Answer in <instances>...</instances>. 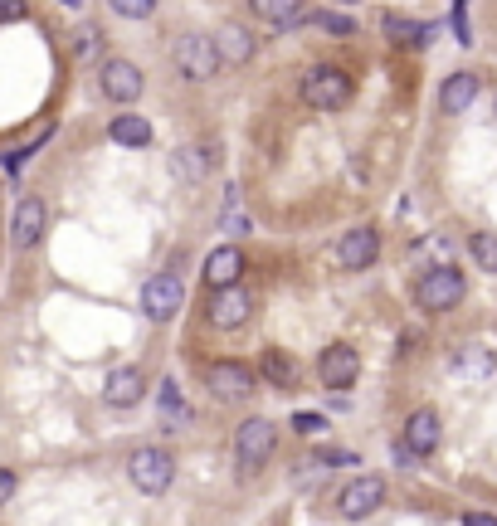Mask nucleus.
I'll return each instance as SVG.
<instances>
[{
    "instance_id": "f257e3e1",
    "label": "nucleus",
    "mask_w": 497,
    "mask_h": 526,
    "mask_svg": "<svg viewBox=\"0 0 497 526\" xmlns=\"http://www.w3.org/2000/svg\"><path fill=\"white\" fill-rule=\"evenodd\" d=\"M463 293H468V283H463V273L454 263H434L420 278V288H415V298H420L424 312H449V307L463 302Z\"/></svg>"
},
{
    "instance_id": "f03ea898",
    "label": "nucleus",
    "mask_w": 497,
    "mask_h": 526,
    "mask_svg": "<svg viewBox=\"0 0 497 526\" xmlns=\"http://www.w3.org/2000/svg\"><path fill=\"white\" fill-rule=\"evenodd\" d=\"M171 59H176V74L191 78V83H205V78L220 74V54H215V39L210 35H181L176 49H171Z\"/></svg>"
},
{
    "instance_id": "7ed1b4c3",
    "label": "nucleus",
    "mask_w": 497,
    "mask_h": 526,
    "mask_svg": "<svg viewBox=\"0 0 497 526\" xmlns=\"http://www.w3.org/2000/svg\"><path fill=\"white\" fill-rule=\"evenodd\" d=\"M303 98L312 108H322V113H337V108H346V98H351V78H346V69L322 64V69H312L303 78Z\"/></svg>"
},
{
    "instance_id": "20e7f679",
    "label": "nucleus",
    "mask_w": 497,
    "mask_h": 526,
    "mask_svg": "<svg viewBox=\"0 0 497 526\" xmlns=\"http://www.w3.org/2000/svg\"><path fill=\"white\" fill-rule=\"evenodd\" d=\"M127 473H132V483L142 492H166L171 488V478H176V458L166 449H137L127 458Z\"/></svg>"
},
{
    "instance_id": "39448f33",
    "label": "nucleus",
    "mask_w": 497,
    "mask_h": 526,
    "mask_svg": "<svg viewBox=\"0 0 497 526\" xmlns=\"http://www.w3.org/2000/svg\"><path fill=\"white\" fill-rule=\"evenodd\" d=\"M381 502H385V483L376 478V473H366V478H351V483L337 492V512H342L346 522H361V517H371Z\"/></svg>"
},
{
    "instance_id": "423d86ee",
    "label": "nucleus",
    "mask_w": 497,
    "mask_h": 526,
    "mask_svg": "<svg viewBox=\"0 0 497 526\" xmlns=\"http://www.w3.org/2000/svg\"><path fill=\"white\" fill-rule=\"evenodd\" d=\"M273 449H278V429H273L268 419H244V424H239V434H234V453H239L244 468L268 463V453Z\"/></svg>"
},
{
    "instance_id": "0eeeda50",
    "label": "nucleus",
    "mask_w": 497,
    "mask_h": 526,
    "mask_svg": "<svg viewBox=\"0 0 497 526\" xmlns=\"http://www.w3.org/2000/svg\"><path fill=\"white\" fill-rule=\"evenodd\" d=\"M181 307H186V288H181V278H171V273L147 278V288H142V312H147L152 322H171Z\"/></svg>"
},
{
    "instance_id": "6e6552de",
    "label": "nucleus",
    "mask_w": 497,
    "mask_h": 526,
    "mask_svg": "<svg viewBox=\"0 0 497 526\" xmlns=\"http://www.w3.org/2000/svg\"><path fill=\"white\" fill-rule=\"evenodd\" d=\"M356 376H361V356H356V346L337 341V346H327V351L317 356V380H322L327 390H346V385H356Z\"/></svg>"
},
{
    "instance_id": "1a4fd4ad",
    "label": "nucleus",
    "mask_w": 497,
    "mask_h": 526,
    "mask_svg": "<svg viewBox=\"0 0 497 526\" xmlns=\"http://www.w3.org/2000/svg\"><path fill=\"white\" fill-rule=\"evenodd\" d=\"M249 307H254V298H249L239 283H225V288H215V298H210V327H220V332H230V327H244V322H249Z\"/></svg>"
},
{
    "instance_id": "9d476101",
    "label": "nucleus",
    "mask_w": 497,
    "mask_h": 526,
    "mask_svg": "<svg viewBox=\"0 0 497 526\" xmlns=\"http://www.w3.org/2000/svg\"><path fill=\"white\" fill-rule=\"evenodd\" d=\"M98 83H103V93H108L113 103H137V98H142V69L127 64V59H108Z\"/></svg>"
},
{
    "instance_id": "9b49d317",
    "label": "nucleus",
    "mask_w": 497,
    "mask_h": 526,
    "mask_svg": "<svg viewBox=\"0 0 497 526\" xmlns=\"http://www.w3.org/2000/svg\"><path fill=\"white\" fill-rule=\"evenodd\" d=\"M205 380H210V390H215L220 400H249V395H254V371L239 366V361H215V366L205 371Z\"/></svg>"
},
{
    "instance_id": "f8f14e48",
    "label": "nucleus",
    "mask_w": 497,
    "mask_h": 526,
    "mask_svg": "<svg viewBox=\"0 0 497 526\" xmlns=\"http://www.w3.org/2000/svg\"><path fill=\"white\" fill-rule=\"evenodd\" d=\"M342 268H351V273H361V268H371L376 263V254H381V234L371 225H356V229H346V239H342Z\"/></svg>"
},
{
    "instance_id": "ddd939ff",
    "label": "nucleus",
    "mask_w": 497,
    "mask_h": 526,
    "mask_svg": "<svg viewBox=\"0 0 497 526\" xmlns=\"http://www.w3.org/2000/svg\"><path fill=\"white\" fill-rule=\"evenodd\" d=\"M44 200L39 195H25L20 205H15V225H10V239H15V249H35L39 239H44Z\"/></svg>"
},
{
    "instance_id": "4468645a",
    "label": "nucleus",
    "mask_w": 497,
    "mask_h": 526,
    "mask_svg": "<svg viewBox=\"0 0 497 526\" xmlns=\"http://www.w3.org/2000/svg\"><path fill=\"white\" fill-rule=\"evenodd\" d=\"M478 93H483V78L478 74H468V69H463V74H449L444 78V88H439V108H444L449 117H459V113L473 108Z\"/></svg>"
},
{
    "instance_id": "2eb2a0df",
    "label": "nucleus",
    "mask_w": 497,
    "mask_h": 526,
    "mask_svg": "<svg viewBox=\"0 0 497 526\" xmlns=\"http://www.w3.org/2000/svg\"><path fill=\"white\" fill-rule=\"evenodd\" d=\"M142 395H147V376H142L137 366H117L113 376H108V390H103V400H108L113 410H132Z\"/></svg>"
},
{
    "instance_id": "dca6fc26",
    "label": "nucleus",
    "mask_w": 497,
    "mask_h": 526,
    "mask_svg": "<svg viewBox=\"0 0 497 526\" xmlns=\"http://www.w3.org/2000/svg\"><path fill=\"white\" fill-rule=\"evenodd\" d=\"M449 371H454L463 385H483V380L497 371V356L488 351V346H463V351H454Z\"/></svg>"
},
{
    "instance_id": "f3484780",
    "label": "nucleus",
    "mask_w": 497,
    "mask_h": 526,
    "mask_svg": "<svg viewBox=\"0 0 497 526\" xmlns=\"http://www.w3.org/2000/svg\"><path fill=\"white\" fill-rule=\"evenodd\" d=\"M215 39V54H220V64H230V69H244L249 59H254V35L244 30V25H225Z\"/></svg>"
},
{
    "instance_id": "a211bd4d",
    "label": "nucleus",
    "mask_w": 497,
    "mask_h": 526,
    "mask_svg": "<svg viewBox=\"0 0 497 526\" xmlns=\"http://www.w3.org/2000/svg\"><path fill=\"white\" fill-rule=\"evenodd\" d=\"M405 444L415 449V458H429L439 449V414L434 410H415L405 419Z\"/></svg>"
},
{
    "instance_id": "6ab92c4d",
    "label": "nucleus",
    "mask_w": 497,
    "mask_h": 526,
    "mask_svg": "<svg viewBox=\"0 0 497 526\" xmlns=\"http://www.w3.org/2000/svg\"><path fill=\"white\" fill-rule=\"evenodd\" d=\"M239 273H244V254L225 244V249H215L210 259H205V283L210 288H225V283H239Z\"/></svg>"
},
{
    "instance_id": "aec40b11",
    "label": "nucleus",
    "mask_w": 497,
    "mask_h": 526,
    "mask_svg": "<svg viewBox=\"0 0 497 526\" xmlns=\"http://www.w3.org/2000/svg\"><path fill=\"white\" fill-rule=\"evenodd\" d=\"M259 371H264V380L273 385V390H293V385H298V376H303V371H298V361H293L288 351H278V346H268V351H264Z\"/></svg>"
},
{
    "instance_id": "412c9836",
    "label": "nucleus",
    "mask_w": 497,
    "mask_h": 526,
    "mask_svg": "<svg viewBox=\"0 0 497 526\" xmlns=\"http://www.w3.org/2000/svg\"><path fill=\"white\" fill-rule=\"evenodd\" d=\"M113 142H122V147H152V122L137 113L113 117Z\"/></svg>"
},
{
    "instance_id": "4be33fe9",
    "label": "nucleus",
    "mask_w": 497,
    "mask_h": 526,
    "mask_svg": "<svg viewBox=\"0 0 497 526\" xmlns=\"http://www.w3.org/2000/svg\"><path fill=\"white\" fill-rule=\"evenodd\" d=\"M381 30L395 44H429V35H434V25H420V20H405V15H385Z\"/></svg>"
},
{
    "instance_id": "5701e85b",
    "label": "nucleus",
    "mask_w": 497,
    "mask_h": 526,
    "mask_svg": "<svg viewBox=\"0 0 497 526\" xmlns=\"http://www.w3.org/2000/svg\"><path fill=\"white\" fill-rule=\"evenodd\" d=\"M205 171H210V156H205V151H195V147L171 151V176H176V181H200Z\"/></svg>"
},
{
    "instance_id": "b1692460",
    "label": "nucleus",
    "mask_w": 497,
    "mask_h": 526,
    "mask_svg": "<svg viewBox=\"0 0 497 526\" xmlns=\"http://www.w3.org/2000/svg\"><path fill=\"white\" fill-rule=\"evenodd\" d=\"M288 25H312V30H327L332 39H351V35H356V25H351L346 15H332V10H317V15H293Z\"/></svg>"
},
{
    "instance_id": "393cba45",
    "label": "nucleus",
    "mask_w": 497,
    "mask_h": 526,
    "mask_svg": "<svg viewBox=\"0 0 497 526\" xmlns=\"http://www.w3.org/2000/svg\"><path fill=\"white\" fill-rule=\"evenodd\" d=\"M161 414H166V429H181V424H191V405L181 400L176 380H161Z\"/></svg>"
},
{
    "instance_id": "a878e982",
    "label": "nucleus",
    "mask_w": 497,
    "mask_h": 526,
    "mask_svg": "<svg viewBox=\"0 0 497 526\" xmlns=\"http://www.w3.org/2000/svg\"><path fill=\"white\" fill-rule=\"evenodd\" d=\"M249 5H254V15L268 20V25H288V20L298 15V5H303V0H249Z\"/></svg>"
},
{
    "instance_id": "bb28decb",
    "label": "nucleus",
    "mask_w": 497,
    "mask_h": 526,
    "mask_svg": "<svg viewBox=\"0 0 497 526\" xmlns=\"http://www.w3.org/2000/svg\"><path fill=\"white\" fill-rule=\"evenodd\" d=\"M468 254H473V263H478L483 273H497V234H488V229L473 234V239H468Z\"/></svg>"
},
{
    "instance_id": "cd10ccee",
    "label": "nucleus",
    "mask_w": 497,
    "mask_h": 526,
    "mask_svg": "<svg viewBox=\"0 0 497 526\" xmlns=\"http://www.w3.org/2000/svg\"><path fill=\"white\" fill-rule=\"evenodd\" d=\"M108 5H113L117 15H127V20H147L156 10V0H108Z\"/></svg>"
},
{
    "instance_id": "c85d7f7f",
    "label": "nucleus",
    "mask_w": 497,
    "mask_h": 526,
    "mask_svg": "<svg viewBox=\"0 0 497 526\" xmlns=\"http://www.w3.org/2000/svg\"><path fill=\"white\" fill-rule=\"evenodd\" d=\"M293 429H298V434H322V429H327V419H322V414H312V410H298L293 414Z\"/></svg>"
},
{
    "instance_id": "c756f323",
    "label": "nucleus",
    "mask_w": 497,
    "mask_h": 526,
    "mask_svg": "<svg viewBox=\"0 0 497 526\" xmlns=\"http://www.w3.org/2000/svg\"><path fill=\"white\" fill-rule=\"evenodd\" d=\"M93 54H98V30H78V59L88 64Z\"/></svg>"
},
{
    "instance_id": "7c9ffc66",
    "label": "nucleus",
    "mask_w": 497,
    "mask_h": 526,
    "mask_svg": "<svg viewBox=\"0 0 497 526\" xmlns=\"http://www.w3.org/2000/svg\"><path fill=\"white\" fill-rule=\"evenodd\" d=\"M10 20H25V0H0V25Z\"/></svg>"
},
{
    "instance_id": "2f4dec72",
    "label": "nucleus",
    "mask_w": 497,
    "mask_h": 526,
    "mask_svg": "<svg viewBox=\"0 0 497 526\" xmlns=\"http://www.w3.org/2000/svg\"><path fill=\"white\" fill-rule=\"evenodd\" d=\"M10 497H15V473H5V468H0V507H5Z\"/></svg>"
},
{
    "instance_id": "473e14b6",
    "label": "nucleus",
    "mask_w": 497,
    "mask_h": 526,
    "mask_svg": "<svg viewBox=\"0 0 497 526\" xmlns=\"http://www.w3.org/2000/svg\"><path fill=\"white\" fill-rule=\"evenodd\" d=\"M463 522H468V526H497V517H488V512H468Z\"/></svg>"
},
{
    "instance_id": "72a5a7b5",
    "label": "nucleus",
    "mask_w": 497,
    "mask_h": 526,
    "mask_svg": "<svg viewBox=\"0 0 497 526\" xmlns=\"http://www.w3.org/2000/svg\"><path fill=\"white\" fill-rule=\"evenodd\" d=\"M64 5H83V0H64Z\"/></svg>"
},
{
    "instance_id": "f704fd0d",
    "label": "nucleus",
    "mask_w": 497,
    "mask_h": 526,
    "mask_svg": "<svg viewBox=\"0 0 497 526\" xmlns=\"http://www.w3.org/2000/svg\"><path fill=\"white\" fill-rule=\"evenodd\" d=\"M342 5H356V0H342Z\"/></svg>"
},
{
    "instance_id": "c9c22d12",
    "label": "nucleus",
    "mask_w": 497,
    "mask_h": 526,
    "mask_svg": "<svg viewBox=\"0 0 497 526\" xmlns=\"http://www.w3.org/2000/svg\"><path fill=\"white\" fill-rule=\"evenodd\" d=\"M493 108H497V93H493Z\"/></svg>"
}]
</instances>
